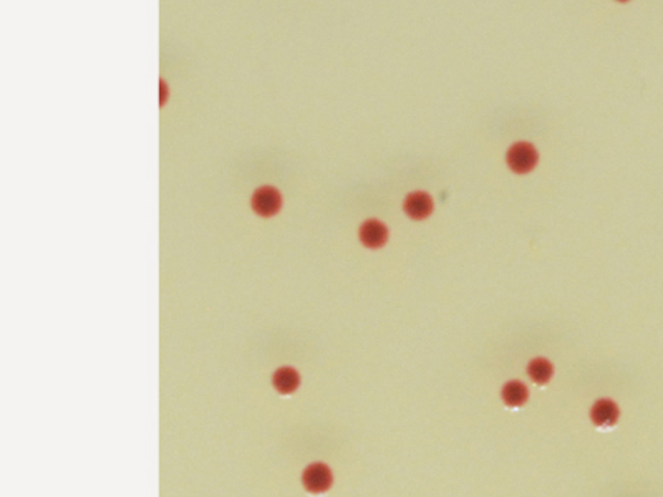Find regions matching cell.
Here are the masks:
<instances>
[{
  "label": "cell",
  "instance_id": "1",
  "mask_svg": "<svg viewBox=\"0 0 663 497\" xmlns=\"http://www.w3.org/2000/svg\"><path fill=\"white\" fill-rule=\"evenodd\" d=\"M506 161L514 173L525 174L537 164V151L529 143H516L509 147Z\"/></svg>",
  "mask_w": 663,
  "mask_h": 497
},
{
  "label": "cell",
  "instance_id": "2",
  "mask_svg": "<svg viewBox=\"0 0 663 497\" xmlns=\"http://www.w3.org/2000/svg\"><path fill=\"white\" fill-rule=\"evenodd\" d=\"M250 206H252L255 214L262 216V218H272L282 208V196L271 186H262L252 194Z\"/></svg>",
  "mask_w": 663,
  "mask_h": 497
},
{
  "label": "cell",
  "instance_id": "3",
  "mask_svg": "<svg viewBox=\"0 0 663 497\" xmlns=\"http://www.w3.org/2000/svg\"><path fill=\"white\" fill-rule=\"evenodd\" d=\"M302 482L306 489L313 492V494L325 492L332 486V471L322 462H313L303 471Z\"/></svg>",
  "mask_w": 663,
  "mask_h": 497
},
{
  "label": "cell",
  "instance_id": "4",
  "mask_svg": "<svg viewBox=\"0 0 663 497\" xmlns=\"http://www.w3.org/2000/svg\"><path fill=\"white\" fill-rule=\"evenodd\" d=\"M403 209L406 216H410L411 219H425L428 218L433 211V201L423 191H416V193H411L408 198L405 199Z\"/></svg>",
  "mask_w": 663,
  "mask_h": 497
},
{
  "label": "cell",
  "instance_id": "5",
  "mask_svg": "<svg viewBox=\"0 0 663 497\" xmlns=\"http://www.w3.org/2000/svg\"><path fill=\"white\" fill-rule=\"evenodd\" d=\"M386 239H388V230L385 228V224H381L380 220L370 219L362 224L360 240L365 247L378 249L386 242Z\"/></svg>",
  "mask_w": 663,
  "mask_h": 497
},
{
  "label": "cell",
  "instance_id": "6",
  "mask_svg": "<svg viewBox=\"0 0 663 497\" xmlns=\"http://www.w3.org/2000/svg\"><path fill=\"white\" fill-rule=\"evenodd\" d=\"M272 385L282 395H291L301 385V376L291 367H282L272 376Z\"/></svg>",
  "mask_w": 663,
  "mask_h": 497
},
{
  "label": "cell",
  "instance_id": "7",
  "mask_svg": "<svg viewBox=\"0 0 663 497\" xmlns=\"http://www.w3.org/2000/svg\"><path fill=\"white\" fill-rule=\"evenodd\" d=\"M591 418L597 426H613L618 420V408L611 400H598L592 406Z\"/></svg>",
  "mask_w": 663,
  "mask_h": 497
},
{
  "label": "cell",
  "instance_id": "8",
  "mask_svg": "<svg viewBox=\"0 0 663 497\" xmlns=\"http://www.w3.org/2000/svg\"><path fill=\"white\" fill-rule=\"evenodd\" d=\"M501 396L508 406H520L528 400V388L519 381H509L504 385Z\"/></svg>",
  "mask_w": 663,
  "mask_h": 497
},
{
  "label": "cell",
  "instance_id": "9",
  "mask_svg": "<svg viewBox=\"0 0 663 497\" xmlns=\"http://www.w3.org/2000/svg\"><path fill=\"white\" fill-rule=\"evenodd\" d=\"M528 373L529 376L533 378L534 381L539 383V385H544L551 380L552 376V365L547 360H542V358H536L529 363L528 367Z\"/></svg>",
  "mask_w": 663,
  "mask_h": 497
},
{
  "label": "cell",
  "instance_id": "10",
  "mask_svg": "<svg viewBox=\"0 0 663 497\" xmlns=\"http://www.w3.org/2000/svg\"><path fill=\"white\" fill-rule=\"evenodd\" d=\"M618 2H627V0H618Z\"/></svg>",
  "mask_w": 663,
  "mask_h": 497
}]
</instances>
